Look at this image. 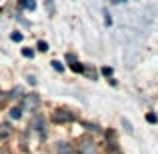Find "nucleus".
<instances>
[{"label":"nucleus","instance_id":"obj_1","mask_svg":"<svg viewBox=\"0 0 158 154\" xmlns=\"http://www.w3.org/2000/svg\"><path fill=\"white\" fill-rule=\"evenodd\" d=\"M78 154H98V144L94 142V138L90 136H82L78 140V146H76Z\"/></svg>","mask_w":158,"mask_h":154},{"label":"nucleus","instance_id":"obj_2","mask_svg":"<svg viewBox=\"0 0 158 154\" xmlns=\"http://www.w3.org/2000/svg\"><path fill=\"white\" fill-rule=\"evenodd\" d=\"M72 120H74V114L64 110V108H58V110L52 112V122L56 124H66V122H72Z\"/></svg>","mask_w":158,"mask_h":154},{"label":"nucleus","instance_id":"obj_3","mask_svg":"<svg viewBox=\"0 0 158 154\" xmlns=\"http://www.w3.org/2000/svg\"><path fill=\"white\" fill-rule=\"evenodd\" d=\"M38 104H40L38 94H26L20 106H22V110H28V112H30V110H36V108H38Z\"/></svg>","mask_w":158,"mask_h":154},{"label":"nucleus","instance_id":"obj_4","mask_svg":"<svg viewBox=\"0 0 158 154\" xmlns=\"http://www.w3.org/2000/svg\"><path fill=\"white\" fill-rule=\"evenodd\" d=\"M54 152L56 154H72V146H70L68 142H56V146H54Z\"/></svg>","mask_w":158,"mask_h":154},{"label":"nucleus","instance_id":"obj_5","mask_svg":"<svg viewBox=\"0 0 158 154\" xmlns=\"http://www.w3.org/2000/svg\"><path fill=\"white\" fill-rule=\"evenodd\" d=\"M32 128H34V130H38L40 134H44V132H46V130H44V128H46V124H44V118L40 114L34 116V120H32Z\"/></svg>","mask_w":158,"mask_h":154},{"label":"nucleus","instance_id":"obj_6","mask_svg":"<svg viewBox=\"0 0 158 154\" xmlns=\"http://www.w3.org/2000/svg\"><path fill=\"white\" fill-rule=\"evenodd\" d=\"M12 134V126L10 124H0V138H8V136Z\"/></svg>","mask_w":158,"mask_h":154},{"label":"nucleus","instance_id":"obj_7","mask_svg":"<svg viewBox=\"0 0 158 154\" xmlns=\"http://www.w3.org/2000/svg\"><path fill=\"white\" fill-rule=\"evenodd\" d=\"M20 8H24V10H34L36 8V2L34 0H18Z\"/></svg>","mask_w":158,"mask_h":154},{"label":"nucleus","instance_id":"obj_8","mask_svg":"<svg viewBox=\"0 0 158 154\" xmlns=\"http://www.w3.org/2000/svg\"><path fill=\"white\" fill-rule=\"evenodd\" d=\"M22 106H14V108H12V110H10V118L12 120H18L20 118V116H22Z\"/></svg>","mask_w":158,"mask_h":154},{"label":"nucleus","instance_id":"obj_9","mask_svg":"<svg viewBox=\"0 0 158 154\" xmlns=\"http://www.w3.org/2000/svg\"><path fill=\"white\" fill-rule=\"evenodd\" d=\"M70 68H72V72H80V74H84V66L80 64V62H72V64H70Z\"/></svg>","mask_w":158,"mask_h":154},{"label":"nucleus","instance_id":"obj_10","mask_svg":"<svg viewBox=\"0 0 158 154\" xmlns=\"http://www.w3.org/2000/svg\"><path fill=\"white\" fill-rule=\"evenodd\" d=\"M82 126H84L86 130H90V132H100V128H98L96 124H90V122H82Z\"/></svg>","mask_w":158,"mask_h":154},{"label":"nucleus","instance_id":"obj_11","mask_svg":"<svg viewBox=\"0 0 158 154\" xmlns=\"http://www.w3.org/2000/svg\"><path fill=\"white\" fill-rule=\"evenodd\" d=\"M100 72H102V76L110 78V76H112V72H114V70H112V66H102V68H100Z\"/></svg>","mask_w":158,"mask_h":154},{"label":"nucleus","instance_id":"obj_12","mask_svg":"<svg viewBox=\"0 0 158 154\" xmlns=\"http://www.w3.org/2000/svg\"><path fill=\"white\" fill-rule=\"evenodd\" d=\"M84 74L88 78H92V80H96V70H94V68H86V66H84Z\"/></svg>","mask_w":158,"mask_h":154},{"label":"nucleus","instance_id":"obj_13","mask_svg":"<svg viewBox=\"0 0 158 154\" xmlns=\"http://www.w3.org/2000/svg\"><path fill=\"white\" fill-rule=\"evenodd\" d=\"M122 126H124V128H126V132H128V134H132V132H134V128H132V124H130V122H128V120H126V118H122Z\"/></svg>","mask_w":158,"mask_h":154},{"label":"nucleus","instance_id":"obj_14","mask_svg":"<svg viewBox=\"0 0 158 154\" xmlns=\"http://www.w3.org/2000/svg\"><path fill=\"white\" fill-rule=\"evenodd\" d=\"M156 114H154V112H148V114H146V122H150V124H156Z\"/></svg>","mask_w":158,"mask_h":154},{"label":"nucleus","instance_id":"obj_15","mask_svg":"<svg viewBox=\"0 0 158 154\" xmlns=\"http://www.w3.org/2000/svg\"><path fill=\"white\" fill-rule=\"evenodd\" d=\"M52 68H54V70H58V72H62V70H64V66H62L58 60H52Z\"/></svg>","mask_w":158,"mask_h":154},{"label":"nucleus","instance_id":"obj_16","mask_svg":"<svg viewBox=\"0 0 158 154\" xmlns=\"http://www.w3.org/2000/svg\"><path fill=\"white\" fill-rule=\"evenodd\" d=\"M22 54L26 58H32V56H34V50H32V48H22Z\"/></svg>","mask_w":158,"mask_h":154},{"label":"nucleus","instance_id":"obj_17","mask_svg":"<svg viewBox=\"0 0 158 154\" xmlns=\"http://www.w3.org/2000/svg\"><path fill=\"white\" fill-rule=\"evenodd\" d=\"M12 42H20V40H22V34H20V32H12Z\"/></svg>","mask_w":158,"mask_h":154},{"label":"nucleus","instance_id":"obj_18","mask_svg":"<svg viewBox=\"0 0 158 154\" xmlns=\"http://www.w3.org/2000/svg\"><path fill=\"white\" fill-rule=\"evenodd\" d=\"M38 50H40V52H46V50H48V44L44 42V40H40V42H38Z\"/></svg>","mask_w":158,"mask_h":154},{"label":"nucleus","instance_id":"obj_19","mask_svg":"<svg viewBox=\"0 0 158 154\" xmlns=\"http://www.w3.org/2000/svg\"><path fill=\"white\" fill-rule=\"evenodd\" d=\"M6 98H8V96H6V94L2 92V90H0V108L4 106V102H6Z\"/></svg>","mask_w":158,"mask_h":154},{"label":"nucleus","instance_id":"obj_20","mask_svg":"<svg viewBox=\"0 0 158 154\" xmlns=\"http://www.w3.org/2000/svg\"><path fill=\"white\" fill-rule=\"evenodd\" d=\"M66 62H70V64L76 62V56H74V54H66Z\"/></svg>","mask_w":158,"mask_h":154},{"label":"nucleus","instance_id":"obj_21","mask_svg":"<svg viewBox=\"0 0 158 154\" xmlns=\"http://www.w3.org/2000/svg\"><path fill=\"white\" fill-rule=\"evenodd\" d=\"M112 4H122V2H126V0H110Z\"/></svg>","mask_w":158,"mask_h":154}]
</instances>
